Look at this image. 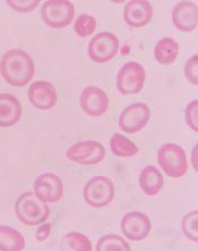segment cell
Returning a JSON list of instances; mask_svg holds the SVG:
<instances>
[{"mask_svg": "<svg viewBox=\"0 0 198 251\" xmlns=\"http://www.w3.org/2000/svg\"><path fill=\"white\" fill-rule=\"evenodd\" d=\"M97 22L93 16L80 15L75 21V32L80 38H87L94 33Z\"/></svg>", "mask_w": 198, "mask_h": 251, "instance_id": "cell-24", "label": "cell"}, {"mask_svg": "<svg viewBox=\"0 0 198 251\" xmlns=\"http://www.w3.org/2000/svg\"><path fill=\"white\" fill-rule=\"evenodd\" d=\"M119 40L114 33L101 32L95 35L88 44V55L98 64L109 62L117 55Z\"/></svg>", "mask_w": 198, "mask_h": 251, "instance_id": "cell-7", "label": "cell"}, {"mask_svg": "<svg viewBox=\"0 0 198 251\" xmlns=\"http://www.w3.org/2000/svg\"><path fill=\"white\" fill-rule=\"evenodd\" d=\"M115 197V185L109 177L95 176L84 188L85 201L93 208H102L109 205Z\"/></svg>", "mask_w": 198, "mask_h": 251, "instance_id": "cell-5", "label": "cell"}, {"mask_svg": "<svg viewBox=\"0 0 198 251\" xmlns=\"http://www.w3.org/2000/svg\"><path fill=\"white\" fill-rule=\"evenodd\" d=\"M79 101L84 113L91 117H99L103 115L109 106V98L107 94L96 86L84 88Z\"/></svg>", "mask_w": 198, "mask_h": 251, "instance_id": "cell-12", "label": "cell"}, {"mask_svg": "<svg viewBox=\"0 0 198 251\" xmlns=\"http://www.w3.org/2000/svg\"><path fill=\"white\" fill-rule=\"evenodd\" d=\"M173 24L182 32H192L198 25V9L194 2L182 1L173 9Z\"/></svg>", "mask_w": 198, "mask_h": 251, "instance_id": "cell-15", "label": "cell"}, {"mask_svg": "<svg viewBox=\"0 0 198 251\" xmlns=\"http://www.w3.org/2000/svg\"><path fill=\"white\" fill-rule=\"evenodd\" d=\"M0 73L9 85L13 87H24L31 82L35 73L33 59L29 53L13 49L2 56Z\"/></svg>", "mask_w": 198, "mask_h": 251, "instance_id": "cell-1", "label": "cell"}, {"mask_svg": "<svg viewBox=\"0 0 198 251\" xmlns=\"http://www.w3.org/2000/svg\"><path fill=\"white\" fill-rule=\"evenodd\" d=\"M96 251H130V245L118 235L102 236L97 241Z\"/></svg>", "mask_w": 198, "mask_h": 251, "instance_id": "cell-22", "label": "cell"}, {"mask_svg": "<svg viewBox=\"0 0 198 251\" xmlns=\"http://www.w3.org/2000/svg\"><path fill=\"white\" fill-rule=\"evenodd\" d=\"M41 17L50 28L64 29L74 19V4L69 0H49L41 8Z\"/></svg>", "mask_w": 198, "mask_h": 251, "instance_id": "cell-4", "label": "cell"}, {"mask_svg": "<svg viewBox=\"0 0 198 251\" xmlns=\"http://www.w3.org/2000/svg\"><path fill=\"white\" fill-rule=\"evenodd\" d=\"M182 230L188 239L197 243L198 241V212L194 210L186 214L182 221Z\"/></svg>", "mask_w": 198, "mask_h": 251, "instance_id": "cell-23", "label": "cell"}, {"mask_svg": "<svg viewBox=\"0 0 198 251\" xmlns=\"http://www.w3.org/2000/svg\"><path fill=\"white\" fill-rule=\"evenodd\" d=\"M164 181L161 172L153 165H148L142 170L139 176V185L148 196H154L163 187Z\"/></svg>", "mask_w": 198, "mask_h": 251, "instance_id": "cell-17", "label": "cell"}, {"mask_svg": "<svg viewBox=\"0 0 198 251\" xmlns=\"http://www.w3.org/2000/svg\"><path fill=\"white\" fill-rule=\"evenodd\" d=\"M22 107L11 94H0V128L11 127L19 122Z\"/></svg>", "mask_w": 198, "mask_h": 251, "instance_id": "cell-16", "label": "cell"}, {"mask_svg": "<svg viewBox=\"0 0 198 251\" xmlns=\"http://www.w3.org/2000/svg\"><path fill=\"white\" fill-rule=\"evenodd\" d=\"M16 216L28 226H35L44 223L49 217L50 208L32 192H25L18 196L15 204Z\"/></svg>", "mask_w": 198, "mask_h": 251, "instance_id": "cell-2", "label": "cell"}, {"mask_svg": "<svg viewBox=\"0 0 198 251\" xmlns=\"http://www.w3.org/2000/svg\"><path fill=\"white\" fill-rule=\"evenodd\" d=\"M146 71L137 62H128L121 67L117 75V87L124 95L138 94L145 86Z\"/></svg>", "mask_w": 198, "mask_h": 251, "instance_id": "cell-6", "label": "cell"}, {"mask_svg": "<svg viewBox=\"0 0 198 251\" xmlns=\"http://www.w3.org/2000/svg\"><path fill=\"white\" fill-rule=\"evenodd\" d=\"M151 229V219L142 212H131L125 214L123 221H121V231L129 240H143L150 234Z\"/></svg>", "mask_w": 198, "mask_h": 251, "instance_id": "cell-11", "label": "cell"}, {"mask_svg": "<svg viewBox=\"0 0 198 251\" xmlns=\"http://www.w3.org/2000/svg\"><path fill=\"white\" fill-rule=\"evenodd\" d=\"M34 194L44 203H57L63 197V183L56 174L47 172L35 178Z\"/></svg>", "mask_w": 198, "mask_h": 251, "instance_id": "cell-10", "label": "cell"}, {"mask_svg": "<svg viewBox=\"0 0 198 251\" xmlns=\"http://www.w3.org/2000/svg\"><path fill=\"white\" fill-rule=\"evenodd\" d=\"M61 249L64 251H92V243L79 232H70L61 239Z\"/></svg>", "mask_w": 198, "mask_h": 251, "instance_id": "cell-21", "label": "cell"}, {"mask_svg": "<svg viewBox=\"0 0 198 251\" xmlns=\"http://www.w3.org/2000/svg\"><path fill=\"white\" fill-rule=\"evenodd\" d=\"M184 73L188 82L193 85L198 84V56H192L190 60L186 62L185 67H184Z\"/></svg>", "mask_w": 198, "mask_h": 251, "instance_id": "cell-26", "label": "cell"}, {"mask_svg": "<svg viewBox=\"0 0 198 251\" xmlns=\"http://www.w3.org/2000/svg\"><path fill=\"white\" fill-rule=\"evenodd\" d=\"M25 247V238L19 231L9 226H0V251H21Z\"/></svg>", "mask_w": 198, "mask_h": 251, "instance_id": "cell-19", "label": "cell"}, {"mask_svg": "<svg viewBox=\"0 0 198 251\" xmlns=\"http://www.w3.org/2000/svg\"><path fill=\"white\" fill-rule=\"evenodd\" d=\"M198 100H194L187 105L185 110V119L187 125L195 132L198 131Z\"/></svg>", "mask_w": 198, "mask_h": 251, "instance_id": "cell-27", "label": "cell"}, {"mask_svg": "<svg viewBox=\"0 0 198 251\" xmlns=\"http://www.w3.org/2000/svg\"><path fill=\"white\" fill-rule=\"evenodd\" d=\"M51 229H52V224L48 223V224H43L39 227V229L37 230V234H35V237L39 241H43L46 240L48 237L51 234Z\"/></svg>", "mask_w": 198, "mask_h": 251, "instance_id": "cell-28", "label": "cell"}, {"mask_svg": "<svg viewBox=\"0 0 198 251\" xmlns=\"http://www.w3.org/2000/svg\"><path fill=\"white\" fill-rule=\"evenodd\" d=\"M153 8L147 0H131L124 7V18L127 25L133 29L147 25L152 20Z\"/></svg>", "mask_w": 198, "mask_h": 251, "instance_id": "cell-14", "label": "cell"}, {"mask_svg": "<svg viewBox=\"0 0 198 251\" xmlns=\"http://www.w3.org/2000/svg\"><path fill=\"white\" fill-rule=\"evenodd\" d=\"M179 52L178 43L172 38H163L156 43L155 60L162 65H171L176 61Z\"/></svg>", "mask_w": 198, "mask_h": 251, "instance_id": "cell-18", "label": "cell"}, {"mask_svg": "<svg viewBox=\"0 0 198 251\" xmlns=\"http://www.w3.org/2000/svg\"><path fill=\"white\" fill-rule=\"evenodd\" d=\"M29 100L40 110L52 109L57 102V93L53 84L47 80H38L29 88Z\"/></svg>", "mask_w": 198, "mask_h": 251, "instance_id": "cell-13", "label": "cell"}, {"mask_svg": "<svg viewBox=\"0 0 198 251\" xmlns=\"http://www.w3.org/2000/svg\"><path fill=\"white\" fill-rule=\"evenodd\" d=\"M110 148L112 153L119 158H131L139 152V148L123 134L115 133L110 139Z\"/></svg>", "mask_w": 198, "mask_h": 251, "instance_id": "cell-20", "label": "cell"}, {"mask_svg": "<svg viewBox=\"0 0 198 251\" xmlns=\"http://www.w3.org/2000/svg\"><path fill=\"white\" fill-rule=\"evenodd\" d=\"M157 162L172 178L184 176L188 169L185 151L176 143H165L157 151Z\"/></svg>", "mask_w": 198, "mask_h": 251, "instance_id": "cell-3", "label": "cell"}, {"mask_svg": "<svg viewBox=\"0 0 198 251\" xmlns=\"http://www.w3.org/2000/svg\"><path fill=\"white\" fill-rule=\"evenodd\" d=\"M9 7L17 12L25 13L32 11L39 6V0H8Z\"/></svg>", "mask_w": 198, "mask_h": 251, "instance_id": "cell-25", "label": "cell"}, {"mask_svg": "<svg viewBox=\"0 0 198 251\" xmlns=\"http://www.w3.org/2000/svg\"><path fill=\"white\" fill-rule=\"evenodd\" d=\"M151 118V110L146 104L128 106L119 117V127L125 133H136L145 128Z\"/></svg>", "mask_w": 198, "mask_h": 251, "instance_id": "cell-9", "label": "cell"}, {"mask_svg": "<svg viewBox=\"0 0 198 251\" xmlns=\"http://www.w3.org/2000/svg\"><path fill=\"white\" fill-rule=\"evenodd\" d=\"M66 156L72 162L93 165L105 159L106 149L98 141H82L72 146L67 150Z\"/></svg>", "mask_w": 198, "mask_h": 251, "instance_id": "cell-8", "label": "cell"}]
</instances>
